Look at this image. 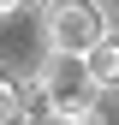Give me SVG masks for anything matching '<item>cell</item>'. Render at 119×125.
<instances>
[{
    "label": "cell",
    "instance_id": "6da1fadb",
    "mask_svg": "<svg viewBox=\"0 0 119 125\" xmlns=\"http://www.w3.org/2000/svg\"><path fill=\"white\" fill-rule=\"evenodd\" d=\"M95 95H101V89H95V77H89L83 54H48V60H42V72H36V101L48 107V113L89 107Z\"/></svg>",
    "mask_w": 119,
    "mask_h": 125
},
{
    "label": "cell",
    "instance_id": "277c9868",
    "mask_svg": "<svg viewBox=\"0 0 119 125\" xmlns=\"http://www.w3.org/2000/svg\"><path fill=\"white\" fill-rule=\"evenodd\" d=\"M18 113H24V89L0 72V125H18Z\"/></svg>",
    "mask_w": 119,
    "mask_h": 125
},
{
    "label": "cell",
    "instance_id": "5b68a950",
    "mask_svg": "<svg viewBox=\"0 0 119 125\" xmlns=\"http://www.w3.org/2000/svg\"><path fill=\"white\" fill-rule=\"evenodd\" d=\"M48 125H107V113L89 101V107H66V113H48Z\"/></svg>",
    "mask_w": 119,
    "mask_h": 125
},
{
    "label": "cell",
    "instance_id": "3957f363",
    "mask_svg": "<svg viewBox=\"0 0 119 125\" xmlns=\"http://www.w3.org/2000/svg\"><path fill=\"white\" fill-rule=\"evenodd\" d=\"M89 77H95V89H119V36H101L95 48L83 54Z\"/></svg>",
    "mask_w": 119,
    "mask_h": 125
},
{
    "label": "cell",
    "instance_id": "7a4b0ae2",
    "mask_svg": "<svg viewBox=\"0 0 119 125\" xmlns=\"http://www.w3.org/2000/svg\"><path fill=\"white\" fill-rule=\"evenodd\" d=\"M48 48L54 54H89L101 36H107V18H101L95 0H48Z\"/></svg>",
    "mask_w": 119,
    "mask_h": 125
},
{
    "label": "cell",
    "instance_id": "8992f818",
    "mask_svg": "<svg viewBox=\"0 0 119 125\" xmlns=\"http://www.w3.org/2000/svg\"><path fill=\"white\" fill-rule=\"evenodd\" d=\"M30 0H0V18H12V12H24Z\"/></svg>",
    "mask_w": 119,
    "mask_h": 125
}]
</instances>
